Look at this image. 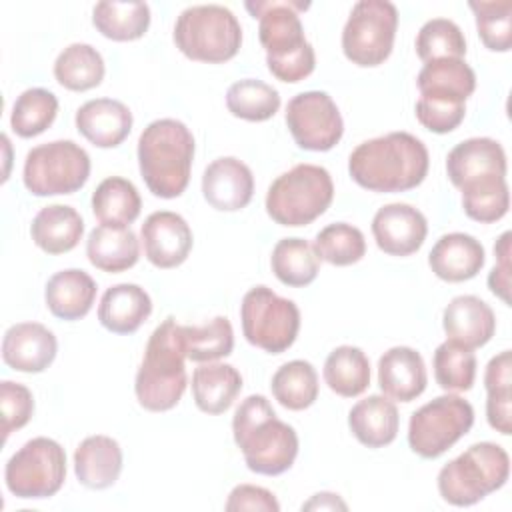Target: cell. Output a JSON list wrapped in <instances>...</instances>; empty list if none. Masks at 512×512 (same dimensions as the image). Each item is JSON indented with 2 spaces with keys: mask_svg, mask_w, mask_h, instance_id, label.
Segmentation results:
<instances>
[{
  "mask_svg": "<svg viewBox=\"0 0 512 512\" xmlns=\"http://www.w3.org/2000/svg\"><path fill=\"white\" fill-rule=\"evenodd\" d=\"M416 54L426 64L444 58H464L466 38L460 26L448 18L428 20L416 36Z\"/></svg>",
  "mask_w": 512,
  "mask_h": 512,
  "instance_id": "7bdbcfd3",
  "label": "cell"
},
{
  "mask_svg": "<svg viewBox=\"0 0 512 512\" xmlns=\"http://www.w3.org/2000/svg\"><path fill=\"white\" fill-rule=\"evenodd\" d=\"M302 510H348V506L334 492H318L302 504Z\"/></svg>",
  "mask_w": 512,
  "mask_h": 512,
  "instance_id": "f5cc1de1",
  "label": "cell"
},
{
  "mask_svg": "<svg viewBox=\"0 0 512 512\" xmlns=\"http://www.w3.org/2000/svg\"><path fill=\"white\" fill-rule=\"evenodd\" d=\"M474 424V408L456 394L438 396L420 406L408 422V444L420 458H438Z\"/></svg>",
  "mask_w": 512,
  "mask_h": 512,
  "instance_id": "4fadbf2b",
  "label": "cell"
},
{
  "mask_svg": "<svg viewBox=\"0 0 512 512\" xmlns=\"http://www.w3.org/2000/svg\"><path fill=\"white\" fill-rule=\"evenodd\" d=\"M202 196L220 212L246 208L254 196L252 170L234 156L212 160L202 174Z\"/></svg>",
  "mask_w": 512,
  "mask_h": 512,
  "instance_id": "ac0fdd59",
  "label": "cell"
},
{
  "mask_svg": "<svg viewBox=\"0 0 512 512\" xmlns=\"http://www.w3.org/2000/svg\"><path fill=\"white\" fill-rule=\"evenodd\" d=\"M142 200L136 186L122 178H104L92 192V212L102 226L126 228L140 216Z\"/></svg>",
  "mask_w": 512,
  "mask_h": 512,
  "instance_id": "1f68e13d",
  "label": "cell"
},
{
  "mask_svg": "<svg viewBox=\"0 0 512 512\" xmlns=\"http://www.w3.org/2000/svg\"><path fill=\"white\" fill-rule=\"evenodd\" d=\"M242 390V376L232 364L204 362L192 374V396L206 414L226 412Z\"/></svg>",
  "mask_w": 512,
  "mask_h": 512,
  "instance_id": "f546056e",
  "label": "cell"
},
{
  "mask_svg": "<svg viewBox=\"0 0 512 512\" xmlns=\"http://www.w3.org/2000/svg\"><path fill=\"white\" fill-rule=\"evenodd\" d=\"M510 232H504L494 244L498 264L488 274V288L504 304H510Z\"/></svg>",
  "mask_w": 512,
  "mask_h": 512,
  "instance_id": "681fc988",
  "label": "cell"
},
{
  "mask_svg": "<svg viewBox=\"0 0 512 512\" xmlns=\"http://www.w3.org/2000/svg\"><path fill=\"white\" fill-rule=\"evenodd\" d=\"M506 152L494 138H468L456 144L446 158V172L456 188L480 180L506 178Z\"/></svg>",
  "mask_w": 512,
  "mask_h": 512,
  "instance_id": "e0dca14e",
  "label": "cell"
},
{
  "mask_svg": "<svg viewBox=\"0 0 512 512\" xmlns=\"http://www.w3.org/2000/svg\"><path fill=\"white\" fill-rule=\"evenodd\" d=\"M272 396L288 410H306L318 398V374L308 360L282 364L270 382Z\"/></svg>",
  "mask_w": 512,
  "mask_h": 512,
  "instance_id": "8d00e7d4",
  "label": "cell"
},
{
  "mask_svg": "<svg viewBox=\"0 0 512 512\" xmlns=\"http://www.w3.org/2000/svg\"><path fill=\"white\" fill-rule=\"evenodd\" d=\"M434 378L446 392L470 390L476 378V354L458 342H442L434 352Z\"/></svg>",
  "mask_w": 512,
  "mask_h": 512,
  "instance_id": "b9f144b4",
  "label": "cell"
},
{
  "mask_svg": "<svg viewBox=\"0 0 512 512\" xmlns=\"http://www.w3.org/2000/svg\"><path fill=\"white\" fill-rule=\"evenodd\" d=\"M66 480V452L46 436L28 440L10 456L4 468V482L10 494L22 500L54 496Z\"/></svg>",
  "mask_w": 512,
  "mask_h": 512,
  "instance_id": "8fae6325",
  "label": "cell"
},
{
  "mask_svg": "<svg viewBox=\"0 0 512 512\" xmlns=\"http://www.w3.org/2000/svg\"><path fill=\"white\" fill-rule=\"evenodd\" d=\"M228 512H240V510H258V512H278L280 504L276 496L254 484H238L228 494V500L224 504Z\"/></svg>",
  "mask_w": 512,
  "mask_h": 512,
  "instance_id": "c3c4849f",
  "label": "cell"
},
{
  "mask_svg": "<svg viewBox=\"0 0 512 512\" xmlns=\"http://www.w3.org/2000/svg\"><path fill=\"white\" fill-rule=\"evenodd\" d=\"M482 44L492 52H508L512 46V2H470Z\"/></svg>",
  "mask_w": 512,
  "mask_h": 512,
  "instance_id": "f6af8a7d",
  "label": "cell"
},
{
  "mask_svg": "<svg viewBox=\"0 0 512 512\" xmlns=\"http://www.w3.org/2000/svg\"><path fill=\"white\" fill-rule=\"evenodd\" d=\"M442 328L448 340L474 350L488 344L494 336L496 316L482 298L462 294L452 298L444 308Z\"/></svg>",
  "mask_w": 512,
  "mask_h": 512,
  "instance_id": "7402d4cb",
  "label": "cell"
},
{
  "mask_svg": "<svg viewBox=\"0 0 512 512\" xmlns=\"http://www.w3.org/2000/svg\"><path fill=\"white\" fill-rule=\"evenodd\" d=\"M510 476V456L496 442H476L438 472V492L452 506H472L500 490Z\"/></svg>",
  "mask_w": 512,
  "mask_h": 512,
  "instance_id": "8992f818",
  "label": "cell"
},
{
  "mask_svg": "<svg viewBox=\"0 0 512 512\" xmlns=\"http://www.w3.org/2000/svg\"><path fill=\"white\" fill-rule=\"evenodd\" d=\"M194 136L176 118L150 122L138 138V168L148 190L158 198H178L188 182L194 160Z\"/></svg>",
  "mask_w": 512,
  "mask_h": 512,
  "instance_id": "277c9868",
  "label": "cell"
},
{
  "mask_svg": "<svg viewBox=\"0 0 512 512\" xmlns=\"http://www.w3.org/2000/svg\"><path fill=\"white\" fill-rule=\"evenodd\" d=\"M186 358L192 362H214L232 354L234 330L226 316H216L202 326H180Z\"/></svg>",
  "mask_w": 512,
  "mask_h": 512,
  "instance_id": "74e56055",
  "label": "cell"
},
{
  "mask_svg": "<svg viewBox=\"0 0 512 512\" xmlns=\"http://www.w3.org/2000/svg\"><path fill=\"white\" fill-rule=\"evenodd\" d=\"M286 126L294 142L310 152L332 150L344 134L342 114L330 94L322 90H308L290 98Z\"/></svg>",
  "mask_w": 512,
  "mask_h": 512,
  "instance_id": "5bb4252c",
  "label": "cell"
},
{
  "mask_svg": "<svg viewBox=\"0 0 512 512\" xmlns=\"http://www.w3.org/2000/svg\"><path fill=\"white\" fill-rule=\"evenodd\" d=\"M314 250L320 260L332 266H350L364 258L366 240L360 228L336 222L324 226L314 238Z\"/></svg>",
  "mask_w": 512,
  "mask_h": 512,
  "instance_id": "60d3db41",
  "label": "cell"
},
{
  "mask_svg": "<svg viewBox=\"0 0 512 512\" xmlns=\"http://www.w3.org/2000/svg\"><path fill=\"white\" fill-rule=\"evenodd\" d=\"M104 58L102 54L84 42L66 46L54 62V78L60 86L72 92H86L96 88L104 80Z\"/></svg>",
  "mask_w": 512,
  "mask_h": 512,
  "instance_id": "d6a6232c",
  "label": "cell"
},
{
  "mask_svg": "<svg viewBox=\"0 0 512 512\" xmlns=\"http://www.w3.org/2000/svg\"><path fill=\"white\" fill-rule=\"evenodd\" d=\"M240 320L244 338L268 354L288 350L300 330L298 306L268 286H254L244 294Z\"/></svg>",
  "mask_w": 512,
  "mask_h": 512,
  "instance_id": "30bf717a",
  "label": "cell"
},
{
  "mask_svg": "<svg viewBox=\"0 0 512 512\" xmlns=\"http://www.w3.org/2000/svg\"><path fill=\"white\" fill-rule=\"evenodd\" d=\"M152 314L150 294L130 282L110 286L98 304L100 324L114 334H134Z\"/></svg>",
  "mask_w": 512,
  "mask_h": 512,
  "instance_id": "cb8c5ba5",
  "label": "cell"
},
{
  "mask_svg": "<svg viewBox=\"0 0 512 512\" xmlns=\"http://www.w3.org/2000/svg\"><path fill=\"white\" fill-rule=\"evenodd\" d=\"M398 10L388 0H360L342 30L344 56L362 68L380 66L394 48Z\"/></svg>",
  "mask_w": 512,
  "mask_h": 512,
  "instance_id": "7c38bea8",
  "label": "cell"
},
{
  "mask_svg": "<svg viewBox=\"0 0 512 512\" xmlns=\"http://www.w3.org/2000/svg\"><path fill=\"white\" fill-rule=\"evenodd\" d=\"M324 382L332 392L342 398L360 396L370 386V362L364 350L356 346H338L334 348L322 370Z\"/></svg>",
  "mask_w": 512,
  "mask_h": 512,
  "instance_id": "e575fe53",
  "label": "cell"
},
{
  "mask_svg": "<svg viewBox=\"0 0 512 512\" xmlns=\"http://www.w3.org/2000/svg\"><path fill=\"white\" fill-rule=\"evenodd\" d=\"M78 132L98 148L120 146L132 130L130 108L114 98H94L76 110Z\"/></svg>",
  "mask_w": 512,
  "mask_h": 512,
  "instance_id": "ffe728a7",
  "label": "cell"
},
{
  "mask_svg": "<svg viewBox=\"0 0 512 512\" xmlns=\"http://www.w3.org/2000/svg\"><path fill=\"white\" fill-rule=\"evenodd\" d=\"M146 260L162 270L180 266L192 250V230L188 222L170 210L152 212L140 230Z\"/></svg>",
  "mask_w": 512,
  "mask_h": 512,
  "instance_id": "9a60e30c",
  "label": "cell"
},
{
  "mask_svg": "<svg viewBox=\"0 0 512 512\" xmlns=\"http://www.w3.org/2000/svg\"><path fill=\"white\" fill-rule=\"evenodd\" d=\"M56 352L54 332L38 322L12 324L2 338V360L16 372H44L54 362Z\"/></svg>",
  "mask_w": 512,
  "mask_h": 512,
  "instance_id": "d6986e66",
  "label": "cell"
},
{
  "mask_svg": "<svg viewBox=\"0 0 512 512\" xmlns=\"http://www.w3.org/2000/svg\"><path fill=\"white\" fill-rule=\"evenodd\" d=\"M226 108L236 118L264 122L280 110V94L262 80L244 78L226 90Z\"/></svg>",
  "mask_w": 512,
  "mask_h": 512,
  "instance_id": "f35d334b",
  "label": "cell"
},
{
  "mask_svg": "<svg viewBox=\"0 0 512 512\" xmlns=\"http://www.w3.org/2000/svg\"><path fill=\"white\" fill-rule=\"evenodd\" d=\"M58 114V98L46 88L24 90L10 114V126L20 138H34L46 132Z\"/></svg>",
  "mask_w": 512,
  "mask_h": 512,
  "instance_id": "ab89813d",
  "label": "cell"
},
{
  "mask_svg": "<svg viewBox=\"0 0 512 512\" xmlns=\"http://www.w3.org/2000/svg\"><path fill=\"white\" fill-rule=\"evenodd\" d=\"M270 266L274 276L292 288L308 286L316 280L320 270V258L304 238H282L272 250Z\"/></svg>",
  "mask_w": 512,
  "mask_h": 512,
  "instance_id": "d590c367",
  "label": "cell"
},
{
  "mask_svg": "<svg viewBox=\"0 0 512 512\" xmlns=\"http://www.w3.org/2000/svg\"><path fill=\"white\" fill-rule=\"evenodd\" d=\"M334 200V182L326 168L296 164L280 174L266 192V212L280 226H306Z\"/></svg>",
  "mask_w": 512,
  "mask_h": 512,
  "instance_id": "ba28073f",
  "label": "cell"
},
{
  "mask_svg": "<svg viewBox=\"0 0 512 512\" xmlns=\"http://www.w3.org/2000/svg\"><path fill=\"white\" fill-rule=\"evenodd\" d=\"M466 116V104L464 102H452V100H440V98H426L420 96L416 102V118L418 122L436 134H448L456 130Z\"/></svg>",
  "mask_w": 512,
  "mask_h": 512,
  "instance_id": "7dc6e473",
  "label": "cell"
},
{
  "mask_svg": "<svg viewBox=\"0 0 512 512\" xmlns=\"http://www.w3.org/2000/svg\"><path fill=\"white\" fill-rule=\"evenodd\" d=\"M420 96L464 102L476 90L474 70L460 58L432 60L422 66L416 78Z\"/></svg>",
  "mask_w": 512,
  "mask_h": 512,
  "instance_id": "4dcf8cb0",
  "label": "cell"
},
{
  "mask_svg": "<svg viewBox=\"0 0 512 512\" xmlns=\"http://www.w3.org/2000/svg\"><path fill=\"white\" fill-rule=\"evenodd\" d=\"M486 420L488 424L508 436L512 432V390L486 392Z\"/></svg>",
  "mask_w": 512,
  "mask_h": 512,
  "instance_id": "f907efd6",
  "label": "cell"
},
{
  "mask_svg": "<svg viewBox=\"0 0 512 512\" xmlns=\"http://www.w3.org/2000/svg\"><path fill=\"white\" fill-rule=\"evenodd\" d=\"M234 442L240 448L248 470L264 476H278L292 468L298 456V434L282 422L262 394L240 402L232 418Z\"/></svg>",
  "mask_w": 512,
  "mask_h": 512,
  "instance_id": "3957f363",
  "label": "cell"
},
{
  "mask_svg": "<svg viewBox=\"0 0 512 512\" xmlns=\"http://www.w3.org/2000/svg\"><path fill=\"white\" fill-rule=\"evenodd\" d=\"M90 176L88 152L72 140H54L26 154L22 180L34 196L78 192Z\"/></svg>",
  "mask_w": 512,
  "mask_h": 512,
  "instance_id": "9c48e42d",
  "label": "cell"
},
{
  "mask_svg": "<svg viewBox=\"0 0 512 512\" xmlns=\"http://www.w3.org/2000/svg\"><path fill=\"white\" fill-rule=\"evenodd\" d=\"M464 214L476 222L490 224L506 216L510 208V190L506 178L480 180L462 188Z\"/></svg>",
  "mask_w": 512,
  "mask_h": 512,
  "instance_id": "ee69618b",
  "label": "cell"
},
{
  "mask_svg": "<svg viewBox=\"0 0 512 512\" xmlns=\"http://www.w3.org/2000/svg\"><path fill=\"white\" fill-rule=\"evenodd\" d=\"M486 262L480 240L464 232H450L436 240L428 254L432 272L444 282H464L474 278Z\"/></svg>",
  "mask_w": 512,
  "mask_h": 512,
  "instance_id": "603a6c76",
  "label": "cell"
},
{
  "mask_svg": "<svg viewBox=\"0 0 512 512\" xmlns=\"http://www.w3.org/2000/svg\"><path fill=\"white\" fill-rule=\"evenodd\" d=\"M174 44L190 60L208 64L228 62L240 50L242 26L226 6H188L176 18Z\"/></svg>",
  "mask_w": 512,
  "mask_h": 512,
  "instance_id": "52a82bcc",
  "label": "cell"
},
{
  "mask_svg": "<svg viewBox=\"0 0 512 512\" xmlns=\"http://www.w3.org/2000/svg\"><path fill=\"white\" fill-rule=\"evenodd\" d=\"M44 300L60 320L84 318L96 300V282L80 268H66L48 278Z\"/></svg>",
  "mask_w": 512,
  "mask_h": 512,
  "instance_id": "4316f807",
  "label": "cell"
},
{
  "mask_svg": "<svg viewBox=\"0 0 512 512\" xmlns=\"http://www.w3.org/2000/svg\"><path fill=\"white\" fill-rule=\"evenodd\" d=\"M428 234L426 216L404 202H392L372 218V236L376 246L390 256H410L420 250Z\"/></svg>",
  "mask_w": 512,
  "mask_h": 512,
  "instance_id": "2e32d148",
  "label": "cell"
},
{
  "mask_svg": "<svg viewBox=\"0 0 512 512\" xmlns=\"http://www.w3.org/2000/svg\"><path fill=\"white\" fill-rule=\"evenodd\" d=\"M122 448L104 434L84 438L74 452V474L78 482L92 490L110 488L122 472Z\"/></svg>",
  "mask_w": 512,
  "mask_h": 512,
  "instance_id": "d4e9b609",
  "label": "cell"
},
{
  "mask_svg": "<svg viewBox=\"0 0 512 512\" xmlns=\"http://www.w3.org/2000/svg\"><path fill=\"white\" fill-rule=\"evenodd\" d=\"M348 426L360 444L368 448L388 446L398 434V408L388 396L372 394L352 406L348 412Z\"/></svg>",
  "mask_w": 512,
  "mask_h": 512,
  "instance_id": "484cf974",
  "label": "cell"
},
{
  "mask_svg": "<svg viewBox=\"0 0 512 512\" xmlns=\"http://www.w3.org/2000/svg\"><path fill=\"white\" fill-rule=\"evenodd\" d=\"M244 8L260 20L258 38L266 50V64L274 78L296 84L308 78L316 68L312 44L304 38L300 12L310 2L300 0H248Z\"/></svg>",
  "mask_w": 512,
  "mask_h": 512,
  "instance_id": "7a4b0ae2",
  "label": "cell"
},
{
  "mask_svg": "<svg viewBox=\"0 0 512 512\" xmlns=\"http://www.w3.org/2000/svg\"><path fill=\"white\" fill-rule=\"evenodd\" d=\"M86 256L102 272L118 274L132 268L140 258V240L130 226H96L86 240Z\"/></svg>",
  "mask_w": 512,
  "mask_h": 512,
  "instance_id": "f1b7e54d",
  "label": "cell"
},
{
  "mask_svg": "<svg viewBox=\"0 0 512 512\" xmlns=\"http://www.w3.org/2000/svg\"><path fill=\"white\" fill-rule=\"evenodd\" d=\"M94 28L114 42L138 40L150 26L146 2H98L92 10Z\"/></svg>",
  "mask_w": 512,
  "mask_h": 512,
  "instance_id": "836d02e7",
  "label": "cell"
},
{
  "mask_svg": "<svg viewBox=\"0 0 512 512\" xmlns=\"http://www.w3.org/2000/svg\"><path fill=\"white\" fill-rule=\"evenodd\" d=\"M428 384L426 364L410 346H394L378 360V386L390 400L412 402Z\"/></svg>",
  "mask_w": 512,
  "mask_h": 512,
  "instance_id": "44dd1931",
  "label": "cell"
},
{
  "mask_svg": "<svg viewBox=\"0 0 512 512\" xmlns=\"http://www.w3.org/2000/svg\"><path fill=\"white\" fill-rule=\"evenodd\" d=\"M430 156L424 142L410 132H390L358 144L348 158L352 180L370 192H406L428 174Z\"/></svg>",
  "mask_w": 512,
  "mask_h": 512,
  "instance_id": "6da1fadb",
  "label": "cell"
},
{
  "mask_svg": "<svg viewBox=\"0 0 512 512\" xmlns=\"http://www.w3.org/2000/svg\"><path fill=\"white\" fill-rule=\"evenodd\" d=\"M184 360L186 352L180 338V324L168 316L150 334L136 372L134 392L144 410L166 412L180 402L188 386Z\"/></svg>",
  "mask_w": 512,
  "mask_h": 512,
  "instance_id": "5b68a950",
  "label": "cell"
},
{
  "mask_svg": "<svg viewBox=\"0 0 512 512\" xmlns=\"http://www.w3.org/2000/svg\"><path fill=\"white\" fill-rule=\"evenodd\" d=\"M0 410H2V436L6 440L14 430H20L30 422L34 414V396L24 384L2 380Z\"/></svg>",
  "mask_w": 512,
  "mask_h": 512,
  "instance_id": "bcb514c9",
  "label": "cell"
},
{
  "mask_svg": "<svg viewBox=\"0 0 512 512\" xmlns=\"http://www.w3.org/2000/svg\"><path fill=\"white\" fill-rule=\"evenodd\" d=\"M484 388L486 392L494 390H512V354L510 350H502L494 358H490L484 372Z\"/></svg>",
  "mask_w": 512,
  "mask_h": 512,
  "instance_id": "816d5d0a",
  "label": "cell"
},
{
  "mask_svg": "<svg viewBox=\"0 0 512 512\" xmlns=\"http://www.w3.org/2000/svg\"><path fill=\"white\" fill-rule=\"evenodd\" d=\"M84 234V220L76 208L66 204L44 206L30 224L34 244L46 254H66L78 246Z\"/></svg>",
  "mask_w": 512,
  "mask_h": 512,
  "instance_id": "83f0119b",
  "label": "cell"
}]
</instances>
